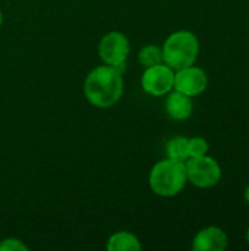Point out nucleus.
<instances>
[{
  "mask_svg": "<svg viewBox=\"0 0 249 251\" xmlns=\"http://www.w3.org/2000/svg\"><path fill=\"white\" fill-rule=\"evenodd\" d=\"M84 94L95 107H112L123 94V78L117 68L101 65L94 68L85 78Z\"/></svg>",
  "mask_w": 249,
  "mask_h": 251,
  "instance_id": "obj_1",
  "label": "nucleus"
},
{
  "mask_svg": "<svg viewBox=\"0 0 249 251\" xmlns=\"http://www.w3.org/2000/svg\"><path fill=\"white\" fill-rule=\"evenodd\" d=\"M186 166L185 162L164 159L157 162L148 176V184L153 193L158 197H175L186 185Z\"/></svg>",
  "mask_w": 249,
  "mask_h": 251,
  "instance_id": "obj_2",
  "label": "nucleus"
},
{
  "mask_svg": "<svg viewBox=\"0 0 249 251\" xmlns=\"http://www.w3.org/2000/svg\"><path fill=\"white\" fill-rule=\"evenodd\" d=\"M161 50L163 63L170 66L173 71H179L197 62L200 54V41L194 32L181 29L167 37Z\"/></svg>",
  "mask_w": 249,
  "mask_h": 251,
  "instance_id": "obj_3",
  "label": "nucleus"
},
{
  "mask_svg": "<svg viewBox=\"0 0 249 251\" xmlns=\"http://www.w3.org/2000/svg\"><path fill=\"white\" fill-rule=\"evenodd\" d=\"M188 181L198 188L216 187L222 179V168L219 162L207 154L189 157L185 162Z\"/></svg>",
  "mask_w": 249,
  "mask_h": 251,
  "instance_id": "obj_4",
  "label": "nucleus"
},
{
  "mask_svg": "<svg viewBox=\"0 0 249 251\" xmlns=\"http://www.w3.org/2000/svg\"><path fill=\"white\" fill-rule=\"evenodd\" d=\"M129 51H131L129 40L125 34L119 31L107 32L101 38L100 46H98V53L104 65H110L117 69L125 65V62L128 60Z\"/></svg>",
  "mask_w": 249,
  "mask_h": 251,
  "instance_id": "obj_5",
  "label": "nucleus"
},
{
  "mask_svg": "<svg viewBox=\"0 0 249 251\" xmlns=\"http://www.w3.org/2000/svg\"><path fill=\"white\" fill-rule=\"evenodd\" d=\"M173 81H175V71L166 63H158L145 68V72L142 74L141 85L147 94L154 97H161L173 90Z\"/></svg>",
  "mask_w": 249,
  "mask_h": 251,
  "instance_id": "obj_6",
  "label": "nucleus"
},
{
  "mask_svg": "<svg viewBox=\"0 0 249 251\" xmlns=\"http://www.w3.org/2000/svg\"><path fill=\"white\" fill-rule=\"evenodd\" d=\"M207 85H208L207 74L204 72V69L195 65L175 71L173 90L176 91H181L189 97H195L203 94L207 90Z\"/></svg>",
  "mask_w": 249,
  "mask_h": 251,
  "instance_id": "obj_7",
  "label": "nucleus"
},
{
  "mask_svg": "<svg viewBox=\"0 0 249 251\" xmlns=\"http://www.w3.org/2000/svg\"><path fill=\"white\" fill-rule=\"evenodd\" d=\"M227 235L219 226H207L201 229L192 241L194 251H225L227 249Z\"/></svg>",
  "mask_w": 249,
  "mask_h": 251,
  "instance_id": "obj_8",
  "label": "nucleus"
},
{
  "mask_svg": "<svg viewBox=\"0 0 249 251\" xmlns=\"http://www.w3.org/2000/svg\"><path fill=\"white\" fill-rule=\"evenodd\" d=\"M194 110L192 97L181 93V91H170L166 100V112L175 121H186L191 118Z\"/></svg>",
  "mask_w": 249,
  "mask_h": 251,
  "instance_id": "obj_9",
  "label": "nucleus"
},
{
  "mask_svg": "<svg viewBox=\"0 0 249 251\" xmlns=\"http://www.w3.org/2000/svg\"><path fill=\"white\" fill-rule=\"evenodd\" d=\"M141 249H142V246H141L138 237L128 231L114 232L107 241V250L109 251H139Z\"/></svg>",
  "mask_w": 249,
  "mask_h": 251,
  "instance_id": "obj_10",
  "label": "nucleus"
},
{
  "mask_svg": "<svg viewBox=\"0 0 249 251\" xmlns=\"http://www.w3.org/2000/svg\"><path fill=\"white\" fill-rule=\"evenodd\" d=\"M188 141L189 138L186 137H173L167 146H166V153L169 159L178 160V162H186L189 159V151H188Z\"/></svg>",
  "mask_w": 249,
  "mask_h": 251,
  "instance_id": "obj_11",
  "label": "nucleus"
},
{
  "mask_svg": "<svg viewBox=\"0 0 249 251\" xmlns=\"http://www.w3.org/2000/svg\"><path fill=\"white\" fill-rule=\"evenodd\" d=\"M138 62L145 68L163 63V50L158 46H154V44L145 46L138 53Z\"/></svg>",
  "mask_w": 249,
  "mask_h": 251,
  "instance_id": "obj_12",
  "label": "nucleus"
},
{
  "mask_svg": "<svg viewBox=\"0 0 249 251\" xmlns=\"http://www.w3.org/2000/svg\"><path fill=\"white\" fill-rule=\"evenodd\" d=\"M188 151H189V157H198V156H204L208 153V143L205 138L203 137H194L189 138L188 141Z\"/></svg>",
  "mask_w": 249,
  "mask_h": 251,
  "instance_id": "obj_13",
  "label": "nucleus"
},
{
  "mask_svg": "<svg viewBox=\"0 0 249 251\" xmlns=\"http://www.w3.org/2000/svg\"><path fill=\"white\" fill-rule=\"evenodd\" d=\"M28 246H25L18 238H6L0 243V251H26Z\"/></svg>",
  "mask_w": 249,
  "mask_h": 251,
  "instance_id": "obj_14",
  "label": "nucleus"
},
{
  "mask_svg": "<svg viewBox=\"0 0 249 251\" xmlns=\"http://www.w3.org/2000/svg\"><path fill=\"white\" fill-rule=\"evenodd\" d=\"M245 201H247V204L249 206V184L248 187H247V190H245Z\"/></svg>",
  "mask_w": 249,
  "mask_h": 251,
  "instance_id": "obj_15",
  "label": "nucleus"
},
{
  "mask_svg": "<svg viewBox=\"0 0 249 251\" xmlns=\"http://www.w3.org/2000/svg\"><path fill=\"white\" fill-rule=\"evenodd\" d=\"M1 24H3V13H1V10H0V26H1Z\"/></svg>",
  "mask_w": 249,
  "mask_h": 251,
  "instance_id": "obj_16",
  "label": "nucleus"
},
{
  "mask_svg": "<svg viewBox=\"0 0 249 251\" xmlns=\"http://www.w3.org/2000/svg\"><path fill=\"white\" fill-rule=\"evenodd\" d=\"M247 241H248V244H249V226H248V229H247Z\"/></svg>",
  "mask_w": 249,
  "mask_h": 251,
  "instance_id": "obj_17",
  "label": "nucleus"
}]
</instances>
